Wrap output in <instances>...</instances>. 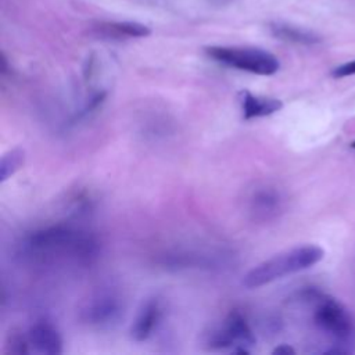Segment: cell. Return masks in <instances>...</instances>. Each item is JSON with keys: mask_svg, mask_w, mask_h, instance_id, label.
Instances as JSON below:
<instances>
[{"mask_svg": "<svg viewBox=\"0 0 355 355\" xmlns=\"http://www.w3.org/2000/svg\"><path fill=\"white\" fill-rule=\"evenodd\" d=\"M159 319H161V306H159L158 300H155V298L147 300L141 305V308L132 324V329H130L132 337L136 341L147 340L151 336V333L154 331Z\"/></svg>", "mask_w": 355, "mask_h": 355, "instance_id": "9", "label": "cell"}, {"mask_svg": "<svg viewBox=\"0 0 355 355\" xmlns=\"http://www.w3.org/2000/svg\"><path fill=\"white\" fill-rule=\"evenodd\" d=\"M269 31L275 37H277L283 42L295 43V44L311 46V44H316L322 40L320 36L312 31L302 29V28H298V26H294L290 24H284V22H270Z\"/></svg>", "mask_w": 355, "mask_h": 355, "instance_id": "12", "label": "cell"}, {"mask_svg": "<svg viewBox=\"0 0 355 355\" xmlns=\"http://www.w3.org/2000/svg\"><path fill=\"white\" fill-rule=\"evenodd\" d=\"M255 336L247 320L239 311H232L220 329L212 333L208 340L211 348H232L233 354H250L255 345Z\"/></svg>", "mask_w": 355, "mask_h": 355, "instance_id": "5", "label": "cell"}, {"mask_svg": "<svg viewBox=\"0 0 355 355\" xmlns=\"http://www.w3.org/2000/svg\"><path fill=\"white\" fill-rule=\"evenodd\" d=\"M29 345L33 347L35 352L39 354H61L62 338L58 330L46 320L36 322L28 333Z\"/></svg>", "mask_w": 355, "mask_h": 355, "instance_id": "8", "label": "cell"}, {"mask_svg": "<svg viewBox=\"0 0 355 355\" xmlns=\"http://www.w3.org/2000/svg\"><path fill=\"white\" fill-rule=\"evenodd\" d=\"M351 75H355V60L341 64L331 71L333 78H345V76H351Z\"/></svg>", "mask_w": 355, "mask_h": 355, "instance_id": "15", "label": "cell"}, {"mask_svg": "<svg viewBox=\"0 0 355 355\" xmlns=\"http://www.w3.org/2000/svg\"><path fill=\"white\" fill-rule=\"evenodd\" d=\"M122 315V302L116 293L103 290L86 301L80 311V318L90 326L108 327Z\"/></svg>", "mask_w": 355, "mask_h": 355, "instance_id": "6", "label": "cell"}, {"mask_svg": "<svg viewBox=\"0 0 355 355\" xmlns=\"http://www.w3.org/2000/svg\"><path fill=\"white\" fill-rule=\"evenodd\" d=\"M205 53L216 62L257 75H273L280 68L279 60L262 49L209 46L205 47Z\"/></svg>", "mask_w": 355, "mask_h": 355, "instance_id": "4", "label": "cell"}, {"mask_svg": "<svg viewBox=\"0 0 355 355\" xmlns=\"http://www.w3.org/2000/svg\"><path fill=\"white\" fill-rule=\"evenodd\" d=\"M272 354H275V355H293V354H295V349L288 344H280L279 347H276L272 351Z\"/></svg>", "mask_w": 355, "mask_h": 355, "instance_id": "16", "label": "cell"}, {"mask_svg": "<svg viewBox=\"0 0 355 355\" xmlns=\"http://www.w3.org/2000/svg\"><path fill=\"white\" fill-rule=\"evenodd\" d=\"M24 161L25 151L22 148H14L6 153L0 161V180L6 182L8 178H11L24 165Z\"/></svg>", "mask_w": 355, "mask_h": 355, "instance_id": "13", "label": "cell"}, {"mask_svg": "<svg viewBox=\"0 0 355 355\" xmlns=\"http://www.w3.org/2000/svg\"><path fill=\"white\" fill-rule=\"evenodd\" d=\"M29 254L42 258L71 255L80 261H89L97 252L96 240L86 232L67 225L49 226L33 232L25 241Z\"/></svg>", "mask_w": 355, "mask_h": 355, "instance_id": "1", "label": "cell"}, {"mask_svg": "<svg viewBox=\"0 0 355 355\" xmlns=\"http://www.w3.org/2000/svg\"><path fill=\"white\" fill-rule=\"evenodd\" d=\"M351 147H352V148H355V141H352V143H351Z\"/></svg>", "mask_w": 355, "mask_h": 355, "instance_id": "17", "label": "cell"}, {"mask_svg": "<svg viewBox=\"0 0 355 355\" xmlns=\"http://www.w3.org/2000/svg\"><path fill=\"white\" fill-rule=\"evenodd\" d=\"M248 208L255 220H269L282 209V196L273 187H258L248 198Z\"/></svg>", "mask_w": 355, "mask_h": 355, "instance_id": "7", "label": "cell"}, {"mask_svg": "<svg viewBox=\"0 0 355 355\" xmlns=\"http://www.w3.org/2000/svg\"><path fill=\"white\" fill-rule=\"evenodd\" d=\"M240 103L244 119L268 116L282 110L283 103L279 98L254 96L248 90L240 92Z\"/></svg>", "mask_w": 355, "mask_h": 355, "instance_id": "10", "label": "cell"}, {"mask_svg": "<svg viewBox=\"0 0 355 355\" xmlns=\"http://www.w3.org/2000/svg\"><path fill=\"white\" fill-rule=\"evenodd\" d=\"M302 300L315 302L313 322L326 334L333 337L336 345L349 349V344L354 341L355 326L351 315L337 300L323 295L318 290H306L302 294Z\"/></svg>", "mask_w": 355, "mask_h": 355, "instance_id": "3", "label": "cell"}, {"mask_svg": "<svg viewBox=\"0 0 355 355\" xmlns=\"http://www.w3.org/2000/svg\"><path fill=\"white\" fill-rule=\"evenodd\" d=\"M28 345H29L28 337L25 338L24 336L14 334V336H11V338H10L8 351H10L11 354H28V352H29Z\"/></svg>", "mask_w": 355, "mask_h": 355, "instance_id": "14", "label": "cell"}, {"mask_svg": "<svg viewBox=\"0 0 355 355\" xmlns=\"http://www.w3.org/2000/svg\"><path fill=\"white\" fill-rule=\"evenodd\" d=\"M101 36L112 39H125V37H147L151 33V29L147 25L133 21H119V22H100L96 28Z\"/></svg>", "mask_w": 355, "mask_h": 355, "instance_id": "11", "label": "cell"}, {"mask_svg": "<svg viewBox=\"0 0 355 355\" xmlns=\"http://www.w3.org/2000/svg\"><path fill=\"white\" fill-rule=\"evenodd\" d=\"M324 251L319 245H301L286 252L277 254L268 261L252 268L243 279V284L248 288H257L269 284L287 275L308 269L322 261Z\"/></svg>", "mask_w": 355, "mask_h": 355, "instance_id": "2", "label": "cell"}]
</instances>
